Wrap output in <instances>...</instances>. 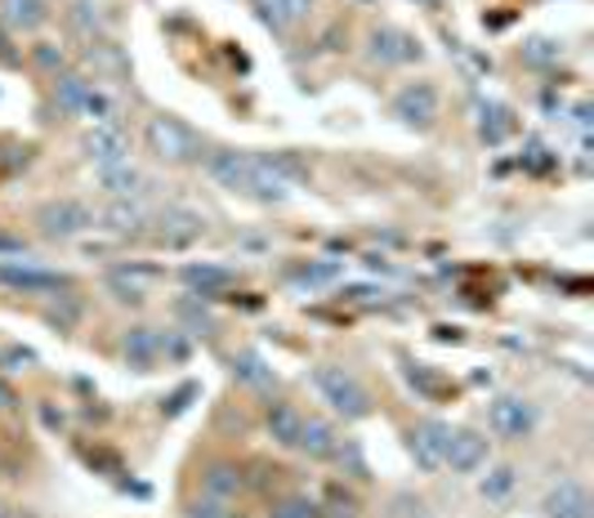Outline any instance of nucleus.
I'll return each mask as SVG.
<instances>
[{"label": "nucleus", "instance_id": "20", "mask_svg": "<svg viewBox=\"0 0 594 518\" xmlns=\"http://www.w3.org/2000/svg\"><path fill=\"white\" fill-rule=\"evenodd\" d=\"M179 278L192 286V300H215L220 291H228V286H233V273H228V269H220V264H183V269H179Z\"/></svg>", "mask_w": 594, "mask_h": 518}, {"label": "nucleus", "instance_id": "36", "mask_svg": "<svg viewBox=\"0 0 594 518\" xmlns=\"http://www.w3.org/2000/svg\"><path fill=\"white\" fill-rule=\"evenodd\" d=\"M197 394H202V388H197V384H183L179 394L170 398V407H161V412H166V416H179V412H188V398H197Z\"/></svg>", "mask_w": 594, "mask_h": 518}, {"label": "nucleus", "instance_id": "29", "mask_svg": "<svg viewBox=\"0 0 594 518\" xmlns=\"http://www.w3.org/2000/svg\"><path fill=\"white\" fill-rule=\"evenodd\" d=\"M518 54H523L527 68H546V63H559V54H563V49H559L550 36H533V41H527Z\"/></svg>", "mask_w": 594, "mask_h": 518}, {"label": "nucleus", "instance_id": "13", "mask_svg": "<svg viewBox=\"0 0 594 518\" xmlns=\"http://www.w3.org/2000/svg\"><path fill=\"white\" fill-rule=\"evenodd\" d=\"M340 442H345V438H340V429H336L332 420H322V416H304L295 451H304L309 461H336Z\"/></svg>", "mask_w": 594, "mask_h": 518}, {"label": "nucleus", "instance_id": "25", "mask_svg": "<svg viewBox=\"0 0 594 518\" xmlns=\"http://www.w3.org/2000/svg\"><path fill=\"white\" fill-rule=\"evenodd\" d=\"M233 375L242 380V384H250V388H269L278 375H273V367L264 362L255 349H242V353H233Z\"/></svg>", "mask_w": 594, "mask_h": 518}, {"label": "nucleus", "instance_id": "18", "mask_svg": "<svg viewBox=\"0 0 594 518\" xmlns=\"http://www.w3.org/2000/svg\"><path fill=\"white\" fill-rule=\"evenodd\" d=\"M121 353L135 371H153L161 362V340H157V327H130L121 336Z\"/></svg>", "mask_w": 594, "mask_h": 518}, {"label": "nucleus", "instance_id": "10", "mask_svg": "<svg viewBox=\"0 0 594 518\" xmlns=\"http://www.w3.org/2000/svg\"><path fill=\"white\" fill-rule=\"evenodd\" d=\"M0 286H10L19 295H54V291H68L72 282L63 273H49V269H32V264H19V259H5L0 264Z\"/></svg>", "mask_w": 594, "mask_h": 518}, {"label": "nucleus", "instance_id": "35", "mask_svg": "<svg viewBox=\"0 0 594 518\" xmlns=\"http://www.w3.org/2000/svg\"><path fill=\"white\" fill-rule=\"evenodd\" d=\"M108 291H112L121 304H144V291H139V286H130V282H121V278H112Z\"/></svg>", "mask_w": 594, "mask_h": 518}, {"label": "nucleus", "instance_id": "15", "mask_svg": "<svg viewBox=\"0 0 594 518\" xmlns=\"http://www.w3.org/2000/svg\"><path fill=\"white\" fill-rule=\"evenodd\" d=\"M541 514H546V518H590V492H585V483L559 478V483L546 492Z\"/></svg>", "mask_w": 594, "mask_h": 518}, {"label": "nucleus", "instance_id": "19", "mask_svg": "<svg viewBox=\"0 0 594 518\" xmlns=\"http://www.w3.org/2000/svg\"><path fill=\"white\" fill-rule=\"evenodd\" d=\"M255 10L278 36H287L295 23H304L313 14V0H255Z\"/></svg>", "mask_w": 594, "mask_h": 518}, {"label": "nucleus", "instance_id": "22", "mask_svg": "<svg viewBox=\"0 0 594 518\" xmlns=\"http://www.w3.org/2000/svg\"><path fill=\"white\" fill-rule=\"evenodd\" d=\"M99 224H108L112 233H121V237H130V233H148V211L135 202V198H116L103 215H99Z\"/></svg>", "mask_w": 594, "mask_h": 518}, {"label": "nucleus", "instance_id": "12", "mask_svg": "<svg viewBox=\"0 0 594 518\" xmlns=\"http://www.w3.org/2000/svg\"><path fill=\"white\" fill-rule=\"evenodd\" d=\"M242 492H246V470L237 461L215 457V461L202 465V496H215V500H228L233 505Z\"/></svg>", "mask_w": 594, "mask_h": 518}, {"label": "nucleus", "instance_id": "5", "mask_svg": "<svg viewBox=\"0 0 594 518\" xmlns=\"http://www.w3.org/2000/svg\"><path fill=\"white\" fill-rule=\"evenodd\" d=\"M389 112L399 116L407 130L425 135V130H434V121H438V90L429 81H407L399 94H393Z\"/></svg>", "mask_w": 594, "mask_h": 518}, {"label": "nucleus", "instance_id": "27", "mask_svg": "<svg viewBox=\"0 0 594 518\" xmlns=\"http://www.w3.org/2000/svg\"><path fill=\"white\" fill-rule=\"evenodd\" d=\"M479 135H483V144H505V135H509V112L501 108V103H483V121H479Z\"/></svg>", "mask_w": 594, "mask_h": 518}, {"label": "nucleus", "instance_id": "17", "mask_svg": "<svg viewBox=\"0 0 594 518\" xmlns=\"http://www.w3.org/2000/svg\"><path fill=\"white\" fill-rule=\"evenodd\" d=\"M300 425H304V412L295 403H269V412H264V429H269L273 447H282V451H295Z\"/></svg>", "mask_w": 594, "mask_h": 518}, {"label": "nucleus", "instance_id": "16", "mask_svg": "<svg viewBox=\"0 0 594 518\" xmlns=\"http://www.w3.org/2000/svg\"><path fill=\"white\" fill-rule=\"evenodd\" d=\"M49 23V0H0V27L5 32H41Z\"/></svg>", "mask_w": 594, "mask_h": 518}, {"label": "nucleus", "instance_id": "4", "mask_svg": "<svg viewBox=\"0 0 594 518\" xmlns=\"http://www.w3.org/2000/svg\"><path fill=\"white\" fill-rule=\"evenodd\" d=\"M487 429L501 442H523L537 429V407L527 398H518V394H501V398L487 403Z\"/></svg>", "mask_w": 594, "mask_h": 518}, {"label": "nucleus", "instance_id": "32", "mask_svg": "<svg viewBox=\"0 0 594 518\" xmlns=\"http://www.w3.org/2000/svg\"><path fill=\"white\" fill-rule=\"evenodd\" d=\"M157 340H161V358H175V362H183V358H188V340H183V331H157Z\"/></svg>", "mask_w": 594, "mask_h": 518}, {"label": "nucleus", "instance_id": "28", "mask_svg": "<svg viewBox=\"0 0 594 518\" xmlns=\"http://www.w3.org/2000/svg\"><path fill=\"white\" fill-rule=\"evenodd\" d=\"M32 63H36L41 72L58 77V72H68V49H63L58 41H36L32 45Z\"/></svg>", "mask_w": 594, "mask_h": 518}, {"label": "nucleus", "instance_id": "30", "mask_svg": "<svg viewBox=\"0 0 594 518\" xmlns=\"http://www.w3.org/2000/svg\"><path fill=\"white\" fill-rule=\"evenodd\" d=\"M228 514H233L228 500H215V496H202V492L183 500V518H228Z\"/></svg>", "mask_w": 594, "mask_h": 518}, {"label": "nucleus", "instance_id": "23", "mask_svg": "<svg viewBox=\"0 0 594 518\" xmlns=\"http://www.w3.org/2000/svg\"><path fill=\"white\" fill-rule=\"evenodd\" d=\"M99 188L108 192V198H139V192H144V174L130 166V161L103 166V170H99Z\"/></svg>", "mask_w": 594, "mask_h": 518}, {"label": "nucleus", "instance_id": "33", "mask_svg": "<svg viewBox=\"0 0 594 518\" xmlns=\"http://www.w3.org/2000/svg\"><path fill=\"white\" fill-rule=\"evenodd\" d=\"M421 514H425V500L421 496H412V492L393 496V518H421Z\"/></svg>", "mask_w": 594, "mask_h": 518}, {"label": "nucleus", "instance_id": "37", "mask_svg": "<svg viewBox=\"0 0 594 518\" xmlns=\"http://www.w3.org/2000/svg\"><path fill=\"white\" fill-rule=\"evenodd\" d=\"M10 407H19V394H14L5 380H0V412H10Z\"/></svg>", "mask_w": 594, "mask_h": 518}, {"label": "nucleus", "instance_id": "38", "mask_svg": "<svg viewBox=\"0 0 594 518\" xmlns=\"http://www.w3.org/2000/svg\"><path fill=\"white\" fill-rule=\"evenodd\" d=\"M23 250V241L19 237H10V233H0V255H19Z\"/></svg>", "mask_w": 594, "mask_h": 518}, {"label": "nucleus", "instance_id": "14", "mask_svg": "<svg viewBox=\"0 0 594 518\" xmlns=\"http://www.w3.org/2000/svg\"><path fill=\"white\" fill-rule=\"evenodd\" d=\"M81 148H86V157L103 170V166H121V161H130V139H125V130L121 125H94L90 135L81 139Z\"/></svg>", "mask_w": 594, "mask_h": 518}, {"label": "nucleus", "instance_id": "31", "mask_svg": "<svg viewBox=\"0 0 594 518\" xmlns=\"http://www.w3.org/2000/svg\"><path fill=\"white\" fill-rule=\"evenodd\" d=\"M68 19H72V27H81L90 41L103 32V14H99V5H94V0H77V5L68 10Z\"/></svg>", "mask_w": 594, "mask_h": 518}, {"label": "nucleus", "instance_id": "21", "mask_svg": "<svg viewBox=\"0 0 594 518\" xmlns=\"http://www.w3.org/2000/svg\"><path fill=\"white\" fill-rule=\"evenodd\" d=\"M90 90H94V81L86 72H58L54 77V103H58V112L63 116H81Z\"/></svg>", "mask_w": 594, "mask_h": 518}, {"label": "nucleus", "instance_id": "39", "mask_svg": "<svg viewBox=\"0 0 594 518\" xmlns=\"http://www.w3.org/2000/svg\"><path fill=\"white\" fill-rule=\"evenodd\" d=\"M228 518H250V514H242V509H233V514H228Z\"/></svg>", "mask_w": 594, "mask_h": 518}, {"label": "nucleus", "instance_id": "8", "mask_svg": "<svg viewBox=\"0 0 594 518\" xmlns=\"http://www.w3.org/2000/svg\"><path fill=\"white\" fill-rule=\"evenodd\" d=\"M367 54H371V63H380V68H399V63H421L425 58L421 41L412 32H399V27H371Z\"/></svg>", "mask_w": 594, "mask_h": 518}, {"label": "nucleus", "instance_id": "26", "mask_svg": "<svg viewBox=\"0 0 594 518\" xmlns=\"http://www.w3.org/2000/svg\"><path fill=\"white\" fill-rule=\"evenodd\" d=\"M269 518H322V500H313L309 492H287L269 500Z\"/></svg>", "mask_w": 594, "mask_h": 518}, {"label": "nucleus", "instance_id": "9", "mask_svg": "<svg viewBox=\"0 0 594 518\" xmlns=\"http://www.w3.org/2000/svg\"><path fill=\"white\" fill-rule=\"evenodd\" d=\"M153 237H157V246H166V250H183V246H192L197 237L206 233V219L197 215V211H188V206H170V211H161L157 215V228H148Z\"/></svg>", "mask_w": 594, "mask_h": 518}, {"label": "nucleus", "instance_id": "34", "mask_svg": "<svg viewBox=\"0 0 594 518\" xmlns=\"http://www.w3.org/2000/svg\"><path fill=\"white\" fill-rule=\"evenodd\" d=\"M0 367H5V371H27V367H36V353L32 349H5V353H0Z\"/></svg>", "mask_w": 594, "mask_h": 518}, {"label": "nucleus", "instance_id": "11", "mask_svg": "<svg viewBox=\"0 0 594 518\" xmlns=\"http://www.w3.org/2000/svg\"><path fill=\"white\" fill-rule=\"evenodd\" d=\"M206 174L224 188V192H237V198H246V183H250V153H237V148H211L202 157Z\"/></svg>", "mask_w": 594, "mask_h": 518}, {"label": "nucleus", "instance_id": "3", "mask_svg": "<svg viewBox=\"0 0 594 518\" xmlns=\"http://www.w3.org/2000/svg\"><path fill=\"white\" fill-rule=\"evenodd\" d=\"M94 224H99V215L86 202H77V198H54V202H45L36 211V228L49 241H72V237L90 233Z\"/></svg>", "mask_w": 594, "mask_h": 518}, {"label": "nucleus", "instance_id": "6", "mask_svg": "<svg viewBox=\"0 0 594 518\" xmlns=\"http://www.w3.org/2000/svg\"><path fill=\"white\" fill-rule=\"evenodd\" d=\"M447 442H451V425H447V420L425 416V420H416V425L407 429V451H412L416 470H425V474H438V470H442Z\"/></svg>", "mask_w": 594, "mask_h": 518}, {"label": "nucleus", "instance_id": "7", "mask_svg": "<svg viewBox=\"0 0 594 518\" xmlns=\"http://www.w3.org/2000/svg\"><path fill=\"white\" fill-rule=\"evenodd\" d=\"M487 461H492V438L487 433H479V429H451L442 470H451V474H479Z\"/></svg>", "mask_w": 594, "mask_h": 518}, {"label": "nucleus", "instance_id": "24", "mask_svg": "<svg viewBox=\"0 0 594 518\" xmlns=\"http://www.w3.org/2000/svg\"><path fill=\"white\" fill-rule=\"evenodd\" d=\"M514 487H518V465H509V461L492 465V470L479 478V492H483V500H487V505L509 500V496H514Z\"/></svg>", "mask_w": 594, "mask_h": 518}, {"label": "nucleus", "instance_id": "40", "mask_svg": "<svg viewBox=\"0 0 594 518\" xmlns=\"http://www.w3.org/2000/svg\"><path fill=\"white\" fill-rule=\"evenodd\" d=\"M421 518H434V514H421Z\"/></svg>", "mask_w": 594, "mask_h": 518}, {"label": "nucleus", "instance_id": "2", "mask_svg": "<svg viewBox=\"0 0 594 518\" xmlns=\"http://www.w3.org/2000/svg\"><path fill=\"white\" fill-rule=\"evenodd\" d=\"M144 144H148V153H153L157 161H166V166H202V157H206V139L197 135L188 121L166 116V112H161V116H148Z\"/></svg>", "mask_w": 594, "mask_h": 518}, {"label": "nucleus", "instance_id": "1", "mask_svg": "<svg viewBox=\"0 0 594 518\" xmlns=\"http://www.w3.org/2000/svg\"><path fill=\"white\" fill-rule=\"evenodd\" d=\"M313 388H317V398L345 420H367L376 412L371 388L340 362H317L313 367Z\"/></svg>", "mask_w": 594, "mask_h": 518}]
</instances>
